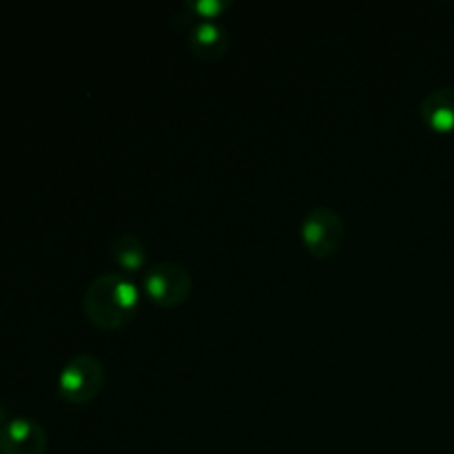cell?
<instances>
[{
	"label": "cell",
	"mask_w": 454,
	"mask_h": 454,
	"mask_svg": "<svg viewBox=\"0 0 454 454\" xmlns=\"http://www.w3.org/2000/svg\"><path fill=\"white\" fill-rule=\"evenodd\" d=\"M140 291L129 278L120 273L100 275L84 293V313L96 326L118 328L136 313Z\"/></svg>",
	"instance_id": "6da1fadb"
},
{
	"label": "cell",
	"mask_w": 454,
	"mask_h": 454,
	"mask_svg": "<svg viewBox=\"0 0 454 454\" xmlns=\"http://www.w3.org/2000/svg\"><path fill=\"white\" fill-rule=\"evenodd\" d=\"M191 44H193L198 56L217 58L229 47V35H226V31L217 22L202 20L191 31Z\"/></svg>",
	"instance_id": "52a82bcc"
},
{
	"label": "cell",
	"mask_w": 454,
	"mask_h": 454,
	"mask_svg": "<svg viewBox=\"0 0 454 454\" xmlns=\"http://www.w3.org/2000/svg\"><path fill=\"white\" fill-rule=\"evenodd\" d=\"M111 253H114V260L127 270H137L146 262L145 244L131 233L115 235L114 244H111Z\"/></svg>",
	"instance_id": "ba28073f"
},
{
	"label": "cell",
	"mask_w": 454,
	"mask_h": 454,
	"mask_svg": "<svg viewBox=\"0 0 454 454\" xmlns=\"http://www.w3.org/2000/svg\"><path fill=\"white\" fill-rule=\"evenodd\" d=\"M47 448V433L29 417H13L0 428L3 454H43Z\"/></svg>",
	"instance_id": "5b68a950"
},
{
	"label": "cell",
	"mask_w": 454,
	"mask_h": 454,
	"mask_svg": "<svg viewBox=\"0 0 454 454\" xmlns=\"http://www.w3.org/2000/svg\"><path fill=\"white\" fill-rule=\"evenodd\" d=\"M189 7L193 9L200 18L211 20V18L220 16V13L224 12L226 3H222V0H195V3H189Z\"/></svg>",
	"instance_id": "9c48e42d"
},
{
	"label": "cell",
	"mask_w": 454,
	"mask_h": 454,
	"mask_svg": "<svg viewBox=\"0 0 454 454\" xmlns=\"http://www.w3.org/2000/svg\"><path fill=\"white\" fill-rule=\"evenodd\" d=\"M191 286H193V282H191L189 270L180 264H171V262L153 266L145 275L146 295L160 306L182 304L189 297Z\"/></svg>",
	"instance_id": "277c9868"
},
{
	"label": "cell",
	"mask_w": 454,
	"mask_h": 454,
	"mask_svg": "<svg viewBox=\"0 0 454 454\" xmlns=\"http://www.w3.org/2000/svg\"><path fill=\"white\" fill-rule=\"evenodd\" d=\"M301 239L313 255H333L344 239V222L333 208H313L301 220Z\"/></svg>",
	"instance_id": "3957f363"
},
{
	"label": "cell",
	"mask_w": 454,
	"mask_h": 454,
	"mask_svg": "<svg viewBox=\"0 0 454 454\" xmlns=\"http://www.w3.org/2000/svg\"><path fill=\"white\" fill-rule=\"evenodd\" d=\"M421 118L434 131H454V87L430 91L421 102Z\"/></svg>",
	"instance_id": "8992f818"
},
{
	"label": "cell",
	"mask_w": 454,
	"mask_h": 454,
	"mask_svg": "<svg viewBox=\"0 0 454 454\" xmlns=\"http://www.w3.org/2000/svg\"><path fill=\"white\" fill-rule=\"evenodd\" d=\"M102 384H105V368L91 355L71 357L58 377L60 395L74 403L91 402L100 393Z\"/></svg>",
	"instance_id": "7a4b0ae2"
},
{
	"label": "cell",
	"mask_w": 454,
	"mask_h": 454,
	"mask_svg": "<svg viewBox=\"0 0 454 454\" xmlns=\"http://www.w3.org/2000/svg\"><path fill=\"white\" fill-rule=\"evenodd\" d=\"M7 421H9V419H7V417H4V408L0 406V428H3V426L7 424Z\"/></svg>",
	"instance_id": "30bf717a"
}]
</instances>
